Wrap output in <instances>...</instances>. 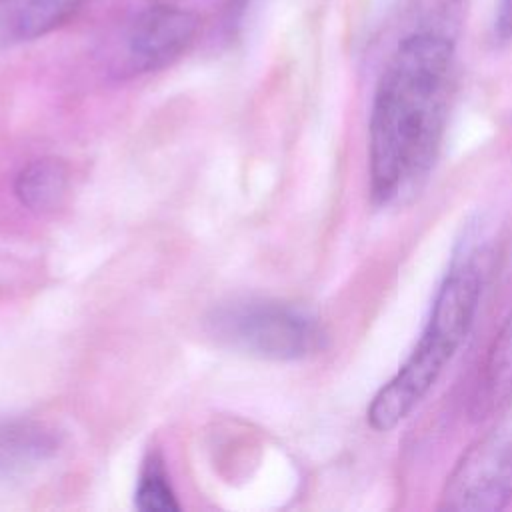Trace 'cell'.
Returning <instances> with one entry per match:
<instances>
[{
  "label": "cell",
  "mask_w": 512,
  "mask_h": 512,
  "mask_svg": "<svg viewBox=\"0 0 512 512\" xmlns=\"http://www.w3.org/2000/svg\"><path fill=\"white\" fill-rule=\"evenodd\" d=\"M512 500V436L492 432L466 450L446 478L440 510H502Z\"/></svg>",
  "instance_id": "277c9868"
},
{
  "label": "cell",
  "mask_w": 512,
  "mask_h": 512,
  "mask_svg": "<svg viewBox=\"0 0 512 512\" xmlns=\"http://www.w3.org/2000/svg\"><path fill=\"white\" fill-rule=\"evenodd\" d=\"M482 294V266L472 252L450 264L422 328L398 372L374 394L366 422L376 432L396 428L432 390L468 336Z\"/></svg>",
  "instance_id": "7a4b0ae2"
},
{
  "label": "cell",
  "mask_w": 512,
  "mask_h": 512,
  "mask_svg": "<svg viewBox=\"0 0 512 512\" xmlns=\"http://www.w3.org/2000/svg\"><path fill=\"white\" fill-rule=\"evenodd\" d=\"M68 190V170L56 158H40L20 170L14 182L18 200L30 210L56 208Z\"/></svg>",
  "instance_id": "ba28073f"
},
{
  "label": "cell",
  "mask_w": 512,
  "mask_h": 512,
  "mask_svg": "<svg viewBox=\"0 0 512 512\" xmlns=\"http://www.w3.org/2000/svg\"><path fill=\"white\" fill-rule=\"evenodd\" d=\"M206 328L218 344L262 360H300L324 344V332L314 316L270 300L218 306L208 316Z\"/></svg>",
  "instance_id": "3957f363"
},
{
  "label": "cell",
  "mask_w": 512,
  "mask_h": 512,
  "mask_svg": "<svg viewBox=\"0 0 512 512\" xmlns=\"http://www.w3.org/2000/svg\"><path fill=\"white\" fill-rule=\"evenodd\" d=\"M84 0H0V32L8 40L26 42L66 24Z\"/></svg>",
  "instance_id": "52a82bcc"
},
{
  "label": "cell",
  "mask_w": 512,
  "mask_h": 512,
  "mask_svg": "<svg viewBox=\"0 0 512 512\" xmlns=\"http://www.w3.org/2000/svg\"><path fill=\"white\" fill-rule=\"evenodd\" d=\"M494 26L502 40H512V0H500Z\"/></svg>",
  "instance_id": "30bf717a"
},
{
  "label": "cell",
  "mask_w": 512,
  "mask_h": 512,
  "mask_svg": "<svg viewBox=\"0 0 512 512\" xmlns=\"http://www.w3.org/2000/svg\"><path fill=\"white\" fill-rule=\"evenodd\" d=\"M198 20L178 6H152L136 14L122 36V68L130 74L158 70L192 42Z\"/></svg>",
  "instance_id": "5b68a950"
},
{
  "label": "cell",
  "mask_w": 512,
  "mask_h": 512,
  "mask_svg": "<svg viewBox=\"0 0 512 512\" xmlns=\"http://www.w3.org/2000/svg\"><path fill=\"white\" fill-rule=\"evenodd\" d=\"M512 400V312L496 332L474 386L470 412L488 418Z\"/></svg>",
  "instance_id": "8992f818"
},
{
  "label": "cell",
  "mask_w": 512,
  "mask_h": 512,
  "mask_svg": "<svg viewBox=\"0 0 512 512\" xmlns=\"http://www.w3.org/2000/svg\"><path fill=\"white\" fill-rule=\"evenodd\" d=\"M454 84V44L440 32L404 38L388 60L370 110V198L388 206L416 192L438 156Z\"/></svg>",
  "instance_id": "6da1fadb"
},
{
  "label": "cell",
  "mask_w": 512,
  "mask_h": 512,
  "mask_svg": "<svg viewBox=\"0 0 512 512\" xmlns=\"http://www.w3.org/2000/svg\"><path fill=\"white\" fill-rule=\"evenodd\" d=\"M136 508L142 512H176L180 510L174 490L168 482V476L162 468L158 456H152L138 480L136 488Z\"/></svg>",
  "instance_id": "9c48e42d"
}]
</instances>
